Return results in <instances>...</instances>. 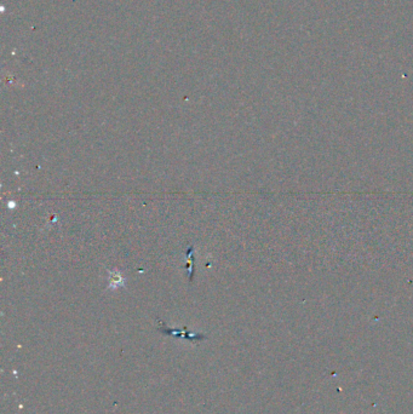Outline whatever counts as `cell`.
<instances>
[{
  "label": "cell",
  "mask_w": 413,
  "mask_h": 414,
  "mask_svg": "<svg viewBox=\"0 0 413 414\" xmlns=\"http://www.w3.org/2000/svg\"><path fill=\"white\" fill-rule=\"evenodd\" d=\"M159 330H160L161 332L165 334H171V336H176V337H185L186 339L193 340V342H195V340H203L206 338V337L203 336V334H193L191 332H188L187 328H182V330H179V331L172 330V328H167L166 326H165L164 322H161V321H159Z\"/></svg>",
  "instance_id": "6da1fadb"
},
{
  "label": "cell",
  "mask_w": 413,
  "mask_h": 414,
  "mask_svg": "<svg viewBox=\"0 0 413 414\" xmlns=\"http://www.w3.org/2000/svg\"><path fill=\"white\" fill-rule=\"evenodd\" d=\"M187 269H189V281H193L195 274V258H194V247H189L187 251Z\"/></svg>",
  "instance_id": "7a4b0ae2"
}]
</instances>
